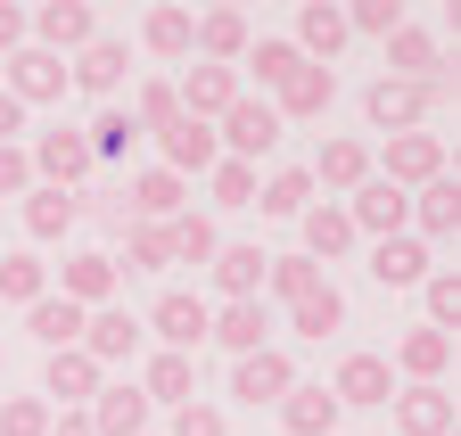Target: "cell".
I'll list each match as a JSON object with an SVG mask.
<instances>
[{"instance_id": "60d3db41", "label": "cell", "mask_w": 461, "mask_h": 436, "mask_svg": "<svg viewBox=\"0 0 461 436\" xmlns=\"http://www.w3.org/2000/svg\"><path fill=\"white\" fill-rule=\"evenodd\" d=\"M165 263H173L165 223H124V263H115V271H165Z\"/></svg>"}, {"instance_id": "f35d334b", "label": "cell", "mask_w": 461, "mask_h": 436, "mask_svg": "<svg viewBox=\"0 0 461 436\" xmlns=\"http://www.w3.org/2000/svg\"><path fill=\"white\" fill-rule=\"evenodd\" d=\"M0 297L9 305H41L50 297V263L41 255H0Z\"/></svg>"}, {"instance_id": "d4e9b609", "label": "cell", "mask_w": 461, "mask_h": 436, "mask_svg": "<svg viewBox=\"0 0 461 436\" xmlns=\"http://www.w3.org/2000/svg\"><path fill=\"white\" fill-rule=\"evenodd\" d=\"M387 67H395V83H429V91H437V75H445V58H437V33H420V25H395V33H387Z\"/></svg>"}, {"instance_id": "b9f144b4", "label": "cell", "mask_w": 461, "mask_h": 436, "mask_svg": "<svg viewBox=\"0 0 461 436\" xmlns=\"http://www.w3.org/2000/svg\"><path fill=\"white\" fill-rule=\"evenodd\" d=\"M256 206H264V214H305V206H313V174H305V165H280V174L256 190Z\"/></svg>"}, {"instance_id": "ee69618b", "label": "cell", "mask_w": 461, "mask_h": 436, "mask_svg": "<svg viewBox=\"0 0 461 436\" xmlns=\"http://www.w3.org/2000/svg\"><path fill=\"white\" fill-rule=\"evenodd\" d=\"M124 116H132L140 132H165L173 116H182V99H173V83H165V75H149V83L132 91V107H124Z\"/></svg>"}, {"instance_id": "603a6c76", "label": "cell", "mask_w": 461, "mask_h": 436, "mask_svg": "<svg viewBox=\"0 0 461 436\" xmlns=\"http://www.w3.org/2000/svg\"><path fill=\"white\" fill-rule=\"evenodd\" d=\"M330 396H338V412H346V404H387V396H395L387 354H346L338 378H330Z\"/></svg>"}, {"instance_id": "7c38bea8", "label": "cell", "mask_w": 461, "mask_h": 436, "mask_svg": "<svg viewBox=\"0 0 461 436\" xmlns=\"http://www.w3.org/2000/svg\"><path fill=\"white\" fill-rule=\"evenodd\" d=\"M115 255H99V247H83V255H67V271H58V297L67 305H83V313H99V305H115Z\"/></svg>"}, {"instance_id": "f6af8a7d", "label": "cell", "mask_w": 461, "mask_h": 436, "mask_svg": "<svg viewBox=\"0 0 461 436\" xmlns=\"http://www.w3.org/2000/svg\"><path fill=\"white\" fill-rule=\"evenodd\" d=\"M420 297H429V330H461V271H429L420 280Z\"/></svg>"}, {"instance_id": "484cf974", "label": "cell", "mask_w": 461, "mask_h": 436, "mask_svg": "<svg viewBox=\"0 0 461 436\" xmlns=\"http://www.w3.org/2000/svg\"><path fill=\"white\" fill-rule=\"evenodd\" d=\"M305 174H313V190H363L379 165H371V148H363V140H321V156H313Z\"/></svg>"}, {"instance_id": "836d02e7", "label": "cell", "mask_w": 461, "mask_h": 436, "mask_svg": "<svg viewBox=\"0 0 461 436\" xmlns=\"http://www.w3.org/2000/svg\"><path fill=\"white\" fill-rule=\"evenodd\" d=\"M165 239H173V263H214V247H222V231H214V214H173L165 223Z\"/></svg>"}, {"instance_id": "2e32d148", "label": "cell", "mask_w": 461, "mask_h": 436, "mask_svg": "<svg viewBox=\"0 0 461 436\" xmlns=\"http://www.w3.org/2000/svg\"><path fill=\"white\" fill-rule=\"evenodd\" d=\"M83 354L107 370V362H132L140 354V321L124 313V305H99V313H83Z\"/></svg>"}, {"instance_id": "d590c367", "label": "cell", "mask_w": 461, "mask_h": 436, "mask_svg": "<svg viewBox=\"0 0 461 436\" xmlns=\"http://www.w3.org/2000/svg\"><path fill=\"white\" fill-rule=\"evenodd\" d=\"M240 67L256 75V91H288V75H297L305 58H297V49H288L280 33H272V41H248V58H240Z\"/></svg>"}, {"instance_id": "83f0119b", "label": "cell", "mask_w": 461, "mask_h": 436, "mask_svg": "<svg viewBox=\"0 0 461 436\" xmlns=\"http://www.w3.org/2000/svg\"><path fill=\"white\" fill-rule=\"evenodd\" d=\"M140 396L149 404H173V412H182V404H198V362L190 354H149V378H140Z\"/></svg>"}, {"instance_id": "7bdbcfd3", "label": "cell", "mask_w": 461, "mask_h": 436, "mask_svg": "<svg viewBox=\"0 0 461 436\" xmlns=\"http://www.w3.org/2000/svg\"><path fill=\"white\" fill-rule=\"evenodd\" d=\"M190 9H149V25H140V41L157 49V58H190Z\"/></svg>"}, {"instance_id": "44dd1931", "label": "cell", "mask_w": 461, "mask_h": 436, "mask_svg": "<svg viewBox=\"0 0 461 436\" xmlns=\"http://www.w3.org/2000/svg\"><path fill=\"white\" fill-rule=\"evenodd\" d=\"M83 412H91V436H149V412H157V404H149L140 387H99Z\"/></svg>"}, {"instance_id": "5bb4252c", "label": "cell", "mask_w": 461, "mask_h": 436, "mask_svg": "<svg viewBox=\"0 0 461 436\" xmlns=\"http://www.w3.org/2000/svg\"><path fill=\"white\" fill-rule=\"evenodd\" d=\"M403 231H412L420 247H429V239H453V231H461V182H453V174H437L429 190H412V214H403Z\"/></svg>"}, {"instance_id": "4316f807", "label": "cell", "mask_w": 461, "mask_h": 436, "mask_svg": "<svg viewBox=\"0 0 461 436\" xmlns=\"http://www.w3.org/2000/svg\"><path fill=\"white\" fill-rule=\"evenodd\" d=\"M25 330H33V346H41V354H67V346H83V305L41 297V305H25Z\"/></svg>"}, {"instance_id": "cb8c5ba5", "label": "cell", "mask_w": 461, "mask_h": 436, "mask_svg": "<svg viewBox=\"0 0 461 436\" xmlns=\"http://www.w3.org/2000/svg\"><path fill=\"white\" fill-rule=\"evenodd\" d=\"M371 280H379V289H420V280H429V247H420L412 231L379 239V247H371Z\"/></svg>"}, {"instance_id": "5b68a950", "label": "cell", "mask_w": 461, "mask_h": 436, "mask_svg": "<svg viewBox=\"0 0 461 436\" xmlns=\"http://www.w3.org/2000/svg\"><path fill=\"white\" fill-rule=\"evenodd\" d=\"M124 75H132V49L115 41V33H99L91 49H75V58H67V91H91V99H107V107H115V91H124Z\"/></svg>"}, {"instance_id": "f907efd6", "label": "cell", "mask_w": 461, "mask_h": 436, "mask_svg": "<svg viewBox=\"0 0 461 436\" xmlns=\"http://www.w3.org/2000/svg\"><path fill=\"white\" fill-rule=\"evenodd\" d=\"M25 190H33V156L9 140V148H0V198H25Z\"/></svg>"}, {"instance_id": "d6a6232c", "label": "cell", "mask_w": 461, "mask_h": 436, "mask_svg": "<svg viewBox=\"0 0 461 436\" xmlns=\"http://www.w3.org/2000/svg\"><path fill=\"white\" fill-rule=\"evenodd\" d=\"M75 214H83L75 190H41V182L25 190V231H33V239H67V231H75Z\"/></svg>"}, {"instance_id": "f546056e", "label": "cell", "mask_w": 461, "mask_h": 436, "mask_svg": "<svg viewBox=\"0 0 461 436\" xmlns=\"http://www.w3.org/2000/svg\"><path fill=\"white\" fill-rule=\"evenodd\" d=\"M280 420H288V436H338V396L330 387H288Z\"/></svg>"}, {"instance_id": "4fadbf2b", "label": "cell", "mask_w": 461, "mask_h": 436, "mask_svg": "<svg viewBox=\"0 0 461 436\" xmlns=\"http://www.w3.org/2000/svg\"><path fill=\"white\" fill-rule=\"evenodd\" d=\"M346 41H355V33H346V9H338V0H305V9H297V41H288V49H297L305 67H330Z\"/></svg>"}, {"instance_id": "8fae6325", "label": "cell", "mask_w": 461, "mask_h": 436, "mask_svg": "<svg viewBox=\"0 0 461 436\" xmlns=\"http://www.w3.org/2000/svg\"><path fill=\"white\" fill-rule=\"evenodd\" d=\"M157 148H165V174H173V182H190V174H214V165H222L214 124H190V116H173V124L157 132Z\"/></svg>"}, {"instance_id": "f1b7e54d", "label": "cell", "mask_w": 461, "mask_h": 436, "mask_svg": "<svg viewBox=\"0 0 461 436\" xmlns=\"http://www.w3.org/2000/svg\"><path fill=\"white\" fill-rule=\"evenodd\" d=\"M297 223H305V255H313V263H338L346 247H355V223H346V206H338V198L305 206Z\"/></svg>"}, {"instance_id": "7a4b0ae2", "label": "cell", "mask_w": 461, "mask_h": 436, "mask_svg": "<svg viewBox=\"0 0 461 436\" xmlns=\"http://www.w3.org/2000/svg\"><path fill=\"white\" fill-rule=\"evenodd\" d=\"M25 41L50 49V58H75V49L99 41V9H91V0H41V9L25 17Z\"/></svg>"}, {"instance_id": "30bf717a", "label": "cell", "mask_w": 461, "mask_h": 436, "mask_svg": "<svg viewBox=\"0 0 461 436\" xmlns=\"http://www.w3.org/2000/svg\"><path fill=\"white\" fill-rule=\"evenodd\" d=\"M288 387H297V362H288L280 346H264V354H240V362H230V396H240V404H280Z\"/></svg>"}, {"instance_id": "8d00e7d4", "label": "cell", "mask_w": 461, "mask_h": 436, "mask_svg": "<svg viewBox=\"0 0 461 436\" xmlns=\"http://www.w3.org/2000/svg\"><path fill=\"white\" fill-rule=\"evenodd\" d=\"M173 214H182V182H173L165 165L140 174V182H132V223H173Z\"/></svg>"}, {"instance_id": "7dc6e473", "label": "cell", "mask_w": 461, "mask_h": 436, "mask_svg": "<svg viewBox=\"0 0 461 436\" xmlns=\"http://www.w3.org/2000/svg\"><path fill=\"white\" fill-rule=\"evenodd\" d=\"M0 436H50V404L41 396H9L0 404Z\"/></svg>"}, {"instance_id": "bcb514c9", "label": "cell", "mask_w": 461, "mask_h": 436, "mask_svg": "<svg viewBox=\"0 0 461 436\" xmlns=\"http://www.w3.org/2000/svg\"><path fill=\"white\" fill-rule=\"evenodd\" d=\"M206 190H214V206H256V165H230L222 156V165L206 174Z\"/></svg>"}, {"instance_id": "4dcf8cb0", "label": "cell", "mask_w": 461, "mask_h": 436, "mask_svg": "<svg viewBox=\"0 0 461 436\" xmlns=\"http://www.w3.org/2000/svg\"><path fill=\"white\" fill-rule=\"evenodd\" d=\"M264 247H214V289H222V305H240V297H256L264 289Z\"/></svg>"}, {"instance_id": "52a82bcc", "label": "cell", "mask_w": 461, "mask_h": 436, "mask_svg": "<svg viewBox=\"0 0 461 436\" xmlns=\"http://www.w3.org/2000/svg\"><path fill=\"white\" fill-rule=\"evenodd\" d=\"M206 338L240 362V354H264L272 346V313H264V297H240V305H222V313H206Z\"/></svg>"}, {"instance_id": "ab89813d", "label": "cell", "mask_w": 461, "mask_h": 436, "mask_svg": "<svg viewBox=\"0 0 461 436\" xmlns=\"http://www.w3.org/2000/svg\"><path fill=\"white\" fill-rule=\"evenodd\" d=\"M132 140H140V124L124 116V107H99V116L83 124V148H91V165H99V156H124Z\"/></svg>"}, {"instance_id": "9a60e30c", "label": "cell", "mask_w": 461, "mask_h": 436, "mask_svg": "<svg viewBox=\"0 0 461 436\" xmlns=\"http://www.w3.org/2000/svg\"><path fill=\"white\" fill-rule=\"evenodd\" d=\"M9 99L17 107H50V99H67V58H50V49H17L9 58Z\"/></svg>"}, {"instance_id": "6da1fadb", "label": "cell", "mask_w": 461, "mask_h": 436, "mask_svg": "<svg viewBox=\"0 0 461 436\" xmlns=\"http://www.w3.org/2000/svg\"><path fill=\"white\" fill-rule=\"evenodd\" d=\"M214 148L230 156V165H256V156H272L280 148V116H272V99H230L222 107V132H214Z\"/></svg>"}, {"instance_id": "d6986e66", "label": "cell", "mask_w": 461, "mask_h": 436, "mask_svg": "<svg viewBox=\"0 0 461 436\" xmlns=\"http://www.w3.org/2000/svg\"><path fill=\"white\" fill-rule=\"evenodd\" d=\"M248 41H256V33H248L240 9H206V17L190 25V49H198L206 67H240V58H248Z\"/></svg>"}, {"instance_id": "c3c4849f", "label": "cell", "mask_w": 461, "mask_h": 436, "mask_svg": "<svg viewBox=\"0 0 461 436\" xmlns=\"http://www.w3.org/2000/svg\"><path fill=\"white\" fill-rule=\"evenodd\" d=\"M395 25H403V0H355V9H346V33H379L387 41Z\"/></svg>"}, {"instance_id": "db71d44e", "label": "cell", "mask_w": 461, "mask_h": 436, "mask_svg": "<svg viewBox=\"0 0 461 436\" xmlns=\"http://www.w3.org/2000/svg\"><path fill=\"white\" fill-rule=\"evenodd\" d=\"M50 436H91V412H50Z\"/></svg>"}, {"instance_id": "ffe728a7", "label": "cell", "mask_w": 461, "mask_h": 436, "mask_svg": "<svg viewBox=\"0 0 461 436\" xmlns=\"http://www.w3.org/2000/svg\"><path fill=\"white\" fill-rule=\"evenodd\" d=\"M330 99H338V75H330V67H297V75H288V91L272 99V116H280V132H288V124L330 116Z\"/></svg>"}, {"instance_id": "e0dca14e", "label": "cell", "mask_w": 461, "mask_h": 436, "mask_svg": "<svg viewBox=\"0 0 461 436\" xmlns=\"http://www.w3.org/2000/svg\"><path fill=\"white\" fill-rule=\"evenodd\" d=\"M403 214H412V198L387 190L379 174H371L355 198H346V223H355V239H363V231H371V239H395V231H403Z\"/></svg>"}, {"instance_id": "681fc988", "label": "cell", "mask_w": 461, "mask_h": 436, "mask_svg": "<svg viewBox=\"0 0 461 436\" xmlns=\"http://www.w3.org/2000/svg\"><path fill=\"white\" fill-rule=\"evenodd\" d=\"M173 436H230V420L214 404H182V412H173Z\"/></svg>"}, {"instance_id": "8992f818", "label": "cell", "mask_w": 461, "mask_h": 436, "mask_svg": "<svg viewBox=\"0 0 461 436\" xmlns=\"http://www.w3.org/2000/svg\"><path fill=\"white\" fill-rule=\"evenodd\" d=\"M429 107H437V91H429V83H395V75H379V83L363 91V116H371L379 132H420Z\"/></svg>"}, {"instance_id": "74e56055", "label": "cell", "mask_w": 461, "mask_h": 436, "mask_svg": "<svg viewBox=\"0 0 461 436\" xmlns=\"http://www.w3.org/2000/svg\"><path fill=\"white\" fill-rule=\"evenodd\" d=\"M264 289H272L280 305H297V297L321 289V263H313V255H272V263H264Z\"/></svg>"}, {"instance_id": "ba28073f", "label": "cell", "mask_w": 461, "mask_h": 436, "mask_svg": "<svg viewBox=\"0 0 461 436\" xmlns=\"http://www.w3.org/2000/svg\"><path fill=\"white\" fill-rule=\"evenodd\" d=\"M99 387H107V370H99L83 346H67V354H50V362H41V396H58L50 412H83Z\"/></svg>"}, {"instance_id": "ac0fdd59", "label": "cell", "mask_w": 461, "mask_h": 436, "mask_svg": "<svg viewBox=\"0 0 461 436\" xmlns=\"http://www.w3.org/2000/svg\"><path fill=\"white\" fill-rule=\"evenodd\" d=\"M25 156H33V182H41V190H75V182L91 174L83 132H41V148H25Z\"/></svg>"}, {"instance_id": "1f68e13d", "label": "cell", "mask_w": 461, "mask_h": 436, "mask_svg": "<svg viewBox=\"0 0 461 436\" xmlns=\"http://www.w3.org/2000/svg\"><path fill=\"white\" fill-rule=\"evenodd\" d=\"M395 362L412 370V387H437V378L453 370V338H445V330H412V338L395 346Z\"/></svg>"}, {"instance_id": "816d5d0a", "label": "cell", "mask_w": 461, "mask_h": 436, "mask_svg": "<svg viewBox=\"0 0 461 436\" xmlns=\"http://www.w3.org/2000/svg\"><path fill=\"white\" fill-rule=\"evenodd\" d=\"M17 49H25V9L0 0V58H17Z\"/></svg>"}, {"instance_id": "3957f363", "label": "cell", "mask_w": 461, "mask_h": 436, "mask_svg": "<svg viewBox=\"0 0 461 436\" xmlns=\"http://www.w3.org/2000/svg\"><path fill=\"white\" fill-rule=\"evenodd\" d=\"M445 174V140L437 132H387V190H403V198H412V190H429Z\"/></svg>"}, {"instance_id": "e575fe53", "label": "cell", "mask_w": 461, "mask_h": 436, "mask_svg": "<svg viewBox=\"0 0 461 436\" xmlns=\"http://www.w3.org/2000/svg\"><path fill=\"white\" fill-rule=\"evenodd\" d=\"M288 321H297V338H338V330H346V297L321 280L313 297H297V305H288Z\"/></svg>"}, {"instance_id": "f5cc1de1", "label": "cell", "mask_w": 461, "mask_h": 436, "mask_svg": "<svg viewBox=\"0 0 461 436\" xmlns=\"http://www.w3.org/2000/svg\"><path fill=\"white\" fill-rule=\"evenodd\" d=\"M17 132H25V107H17V99H9V91H0V148H9V140H17Z\"/></svg>"}, {"instance_id": "277c9868", "label": "cell", "mask_w": 461, "mask_h": 436, "mask_svg": "<svg viewBox=\"0 0 461 436\" xmlns=\"http://www.w3.org/2000/svg\"><path fill=\"white\" fill-rule=\"evenodd\" d=\"M140 338H157L165 354H198L206 346V305L190 297V289H165L157 305H149V330Z\"/></svg>"}, {"instance_id": "7402d4cb", "label": "cell", "mask_w": 461, "mask_h": 436, "mask_svg": "<svg viewBox=\"0 0 461 436\" xmlns=\"http://www.w3.org/2000/svg\"><path fill=\"white\" fill-rule=\"evenodd\" d=\"M387 404H395V428H403V436H453V428H461L445 387H395Z\"/></svg>"}, {"instance_id": "9c48e42d", "label": "cell", "mask_w": 461, "mask_h": 436, "mask_svg": "<svg viewBox=\"0 0 461 436\" xmlns=\"http://www.w3.org/2000/svg\"><path fill=\"white\" fill-rule=\"evenodd\" d=\"M173 99H182L190 124H222V107L240 99V67H206V58H198L182 83H173Z\"/></svg>"}]
</instances>
